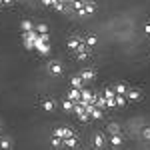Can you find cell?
<instances>
[{
  "instance_id": "cell-1",
  "label": "cell",
  "mask_w": 150,
  "mask_h": 150,
  "mask_svg": "<svg viewBox=\"0 0 150 150\" xmlns=\"http://www.w3.org/2000/svg\"><path fill=\"white\" fill-rule=\"evenodd\" d=\"M48 70H50V74H54V76H58V74L62 72V66H60L58 62H50V64H48Z\"/></svg>"
},
{
  "instance_id": "cell-2",
  "label": "cell",
  "mask_w": 150,
  "mask_h": 150,
  "mask_svg": "<svg viewBox=\"0 0 150 150\" xmlns=\"http://www.w3.org/2000/svg\"><path fill=\"white\" fill-rule=\"evenodd\" d=\"M54 134H56L58 138H70V136H72V132H70L68 128H58Z\"/></svg>"
},
{
  "instance_id": "cell-3",
  "label": "cell",
  "mask_w": 150,
  "mask_h": 150,
  "mask_svg": "<svg viewBox=\"0 0 150 150\" xmlns=\"http://www.w3.org/2000/svg\"><path fill=\"white\" fill-rule=\"evenodd\" d=\"M68 48L70 50H80V40H78V38H70L68 40Z\"/></svg>"
},
{
  "instance_id": "cell-4",
  "label": "cell",
  "mask_w": 150,
  "mask_h": 150,
  "mask_svg": "<svg viewBox=\"0 0 150 150\" xmlns=\"http://www.w3.org/2000/svg\"><path fill=\"white\" fill-rule=\"evenodd\" d=\"M80 76H82V80H84V82H90L94 78V72H92V70H82Z\"/></svg>"
},
{
  "instance_id": "cell-5",
  "label": "cell",
  "mask_w": 150,
  "mask_h": 150,
  "mask_svg": "<svg viewBox=\"0 0 150 150\" xmlns=\"http://www.w3.org/2000/svg\"><path fill=\"white\" fill-rule=\"evenodd\" d=\"M54 106H56V104H54V100H50V98L42 102V108H44L46 112H52V110H54Z\"/></svg>"
},
{
  "instance_id": "cell-6",
  "label": "cell",
  "mask_w": 150,
  "mask_h": 150,
  "mask_svg": "<svg viewBox=\"0 0 150 150\" xmlns=\"http://www.w3.org/2000/svg\"><path fill=\"white\" fill-rule=\"evenodd\" d=\"M94 146H96V148H102V146H104V138L100 136V134L94 136Z\"/></svg>"
},
{
  "instance_id": "cell-7",
  "label": "cell",
  "mask_w": 150,
  "mask_h": 150,
  "mask_svg": "<svg viewBox=\"0 0 150 150\" xmlns=\"http://www.w3.org/2000/svg\"><path fill=\"white\" fill-rule=\"evenodd\" d=\"M82 76H76V78H72V86H74V88H82Z\"/></svg>"
},
{
  "instance_id": "cell-8",
  "label": "cell",
  "mask_w": 150,
  "mask_h": 150,
  "mask_svg": "<svg viewBox=\"0 0 150 150\" xmlns=\"http://www.w3.org/2000/svg\"><path fill=\"white\" fill-rule=\"evenodd\" d=\"M128 98H130V100H140V92L138 90H130V92H128Z\"/></svg>"
},
{
  "instance_id": "cell-9",
  "label": "cell",
  "mask_w": 150,
  "mask_h": 150,
  "mask_svg": "<svg viewBox=\"0 0 150 150\" xmlns=\"http://www.w3.org/2000/svg\"><path fill=\"white\" fill-rule=\"evenodd\" d=\"M110 144H112V146H120V144H122L120 136H112V138H110Z\"/></svg>"
},
{
  "instance_id": "cell-10",
  "label": "cell",
  "mask_w": 150,
  "mask_h": 150,
  "mask_svg": "<svg viewBox=\"0 0 150 150\" xmlns=\"http://www.w3.org/2000/svg\"><path fill=\"white\" fill-rule=\"evenodd\" d=\"M36 30H38L40 34H46V32H48V26H46V24H40V26H36Z\"/></svg>"
},
{
  "instance_id": "cell-11",
  "label": "cell",
  "mask_w": 150,
  "mask_h": 150,
  "mask_svg": "<svg viewBox=\"0 0 150 150\" xmlns=\"http://www.w3.org/2000/svg\"><path fill=\"white\" fill-rule=\"evenodd\" d=\"M74 100H72V98H70V100H64V104H62V106H64V108H66V110H72V106H74Z\"/></svg>"
},
{
  "instance_id": "cell-12",
  "label": "cell",
  "mask_w": 150,
  "mask_h": 150,
  "mask_svg": "<svg viewBox=\"0 0 150 150\" xmlns=\"http://www.w3.org/2000/svg\"><path fill=\"white\" fill-rule=\"evenodd\" d=\"M116 92L124 94V92H126V84H118V86H116Z\"/></svg>"
},
{
  "instance_id": "cell-13",
  "label": "cell",
  "mask_w": 150,
  "mask_h": 150,
  "mask_svg": "<svg viewBox=\"0 0 150 150\" xmlns=\"http://www.w3.org/2000/svg\"><path fill=\"white\" fill-rule=\"evenodd\" d=\"M86 42H88V46H94V44H96V36H88V38H86Z\"/></svg>"
},
{
  "instance_id": "cell-14",
  "label": "cell",
  "mask_w": 150,
  "mask_h": 150,
  "mask_svg": "<svg viewBox=\"0 0 150 150\" xmlns=\"http://www.w3.org/2000/svg\"><path fill=\"white\" fill-rule=\"evenodd\" d=\"M22 30H26V32H28V30H32V24L28 22V20H24V22H22Z\"/></svg>"
},
{
  "instance_id": "cell-15",
  "label": "cell",
  "mask_w": 150,
  "mask_h": 150,
  "mask_svg": "<svg viewBox=\"0 0 150 150\" xmlns=\"http://www.w3.org/2000/svg\"><path fill=\"white\" fill-rule=\"evenodd\" d=\"M0 148H10V140H2V142H0Z\"/></svg>"
},
{
  "instance_id": "cell-16",
  "label": "cell",
  "mask_w": 150,
  "mask_h": 150,
  "mask_svg": "<svg viewBox=\"0 0 150 150\" xmlns=\"http://www.w3.org/2000/svg\"><path fill=\"white\" fill-rule=\"evenodd\" d=\"M108 132L116 134V132H118V126H116V124H110V126H108Z\"/></svg>"
},
{
  "instance_id": "cell-17",
  "label": "cell",
  "mask_w": 150,
  "mask_h": 150,
  "mask_svg": "<svg viewBox=\"0 0 150 150\" xmlns=\"http://www.w3.org/2000/svg\"><path fill=\"white\" fill-rule=\"evenodd\" d=\"M58 0H42V4H46V6H54Z\"/></svg>"
},
{
  "instance_id": "cell-18",
  "label": "cell",
  "mask_w": 150,
  "mask_h": 150,
  "mask_svg": "<svg viewBox=\"0 0 150 150\" xmlns=\"http://www.w3.org/2000/svg\"><path fill=\"white\" fill-rule=\"evenodd\" d=\"M54 8H56V10H62V8H64V4H62V2H56V4H54Z\"/></svg>"
},
{
  "instance_id": "cell-19",
  "label": "cell",
  "mask_w": 150,
  "mask_h": 150,
  "mask_svg": "<svg viewBox=\"0 0 150 150\" xmlns=\"http://www.w3.org/2000/svg\"><path fill=\"white\" fill-rule=\"evenodd\" d=\"M144 32H146V34H150V24H146V26H144Z\"/></svg>"
},
{
  "instance_id": "cell-20",
  "label": "cell",
  "mask_w": 150,
  "mask_h": 150,
  "mask_svg": "<svg viewBox=\"0 0 150 150\" xmlns=\"http://www.w3.org/2000/svg\"><path fill=\"white\" fill-rule=\"evenodd\" d=\"M144 136H146V138H150V128H146V130H144Z\"/></svg>"
},
{
  "instance_id": "cell-21",
  "label": "cell",
  "mask_w": 150,
  "mask_h": 150,
  "mask_svg": "<svg viewBox=\"0 0 150 150\" xmlns=\"http://www.w3.org/2000/svg\"><path fill=\"white\" fill-rule=\"evenodd\" d=\"M90 2H94V0H90Z\"/></svg>"
}]
</instances>
